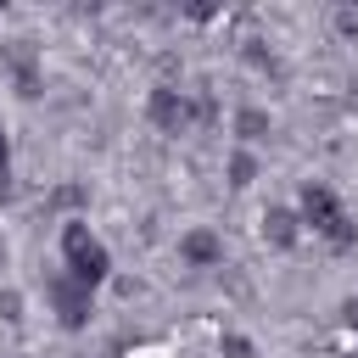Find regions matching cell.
<instances>
[{
	"label": "cell",
	"instance_id": "4",
	"mask_svg": "<svg viewBox=\"0 0 358 358\" xmlns=\"http://www.w3.org/2000/svg\"><path fill=\"white\" fill-rule=\"evenodd\" d=\"M0 173H6V129H0Z\"/></svg>",
	"mask_w": 358,
	"mask_h": 358
},
{
	"label": "cell",
	"instance_id": "1",
	"mask_svg": "<svg viewBox=\"0 0 358 358\" xmlns=\"http://www.w3.org/2000/svg\"><path fill=\"white\" fill-rule=\"evenodd\" d=\"M67 257H73V274H78V285H95L101 274H106V252L84 235V224H73L67 229Z\"/></svg>",
	"mask_w": 358,
	"mask_h": 358
},
{
	"label": "cell",
	"instance_id": "3",
	"mask_svg": "<svg viewBox=\"0 0 358 358\" xmlns=\"http://www.w3.org/2000/svg\"><path fill=\"white\" fill-rule=\"evenodd\" d=\"M185 252H190L196 263H207V257H213L218 246H213V235H190V241H185Z\"/></svg>",
	"mask_w": 358,
	"mask_h": 358
},
{
	"label": "cell",
	"instance_id": "2",
	"mask_svg": "<svg viewBox=\"0 0 358 358\" xmlns=\"http://www.w3.org/2000/svg\"><path fill=\"white\" fill-rule=\"evenodd\" d=\"M263 224H268V235H274V241H280V246H285V241H291V213H268V218H263Z\"/></svg>",
	"mask_w": 358,
	"mask_h": 358
}]
</instances>
